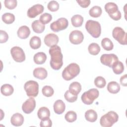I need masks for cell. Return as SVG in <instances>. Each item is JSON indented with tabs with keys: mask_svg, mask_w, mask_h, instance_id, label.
<instances>
[{
	"mask_svg": "<svg viewBox=\"0 0 127 127\" xmlns=\"http://www.w3.org/2000/svg\"><path fill=\"white\" fill-rule=\"evenodd\" d=\"M17 1L16 0H5L4 4L5 6L9 9H13L17 6Z\"/></svg>",
	"mask_w": 127,
	"mask_h": 127,
	"instance_id": "cell-40",
	"label": "cell"
},
{
	"mask_svg": "<svg viewBox=\"0 0 127 127\" xmlns=\"http://www.w3.org/2000/svg\"><path fill=\"white\" fill-rule=\"evenodd\" d=\"M47 60V56L43 52H38L34 55L33 60L35 64H44Z\"/></svg>",
	"mask_w": 127,
	"mask_h": 127,
	"instance_id": "cell-21",
	"label": "cell"
},
{
	"mask_svg": "<svg viewBox=\"0 0 127 127\" xmlns=\"http://www.w3.org/2000/svg\"><path fill=\"white\" fill-rule=\"evenodd\" d=\"M31 27L33 31L37 33H42L45 29V25L41 23L39 20L34 21L32 23Z\"/></svg>",
	"mask_w": 127,
	"mask_h": 127,
	"instance_id": "cell-20",
	"label": "cell"
},
{
	"mask_svg": "<svg viewBox=\"0 0 127 127\" xmlns=\"http://www.w3.org/2000/svg\"><path fill=\"white\" fill-rule=\"evenodd\" d=\"M87 31L94 38H98L101 33V25L99 22L92 20H88L85 24Z\"/></svg>",
	"mask_w": 127,
	"mask_h": 127,
	"instance_id": "cell-4",
	"label": "cell"
},
{
	"mask_svg": "<svg viewBox=\"0 0 127 127\" xmlns=\"http://www.w3.org/2000/svg\"><path fill=\"white\" fill-rule=\"evenodd\" d=\"M94 84L95 86L99 88H104L106 84V81L105 79L102 76H97L94 79Z\"/></svg>",
	"mask_w": 127,
	"mask_h": 127,
	"instance_id": "cell-35",
	"label": "cell"
},
{
	"mask_svg": "<svg viewBox=\"0 0 127 127\" xmlns=\"http://www.w3.org/2000/svg\"><path fill=\"white\" fill-rule=\"evenodd\" d=\"M52 19V16L51 14L48 13H44L42 14L39 20L43 24H46L49 23Z\"/></svg>",
	"mask_w": 127,
	"mask_h": 127,
	"instance_id": "cell-38",
	"label": "cell"
},
{
	"mask_svg": "<svg viewBox=\"0 0 127 127\" xmlns=\"http://www.w3.org/2000/svg\"><path fill=\"white\" fill-rule=\"evenodd\" d=\"M68 25V22L67 19L64 17H61L52 22L50 25V28L54 32H58L65 29Z\"/></svg>",
	"mask_w": 127,
	"mask_h": 127,
	"instance_id": "cell-9",
	"label": "cell"
},
{
	"mask_svg": "<svg viewBox=\"0 0 127 127\" xmlns=\"http://www.w3.org/2000/svg\"><path fill=\"white\" fill-rule=\"evenodd\" d=\"M29 45L31 48L33 49L36 50L39 49L41 45V39L38 36L32 37L29 42Z\"/></svg>",
	"mask_w": 127,
	"mask_h": 127,
	"instance_id": "cell-28",
	"label": "cell"
},
{
	"mask_svg": "<svg viewBox=\"0 0 127 127\" xmlns=\"http://www.w3.org/2000/svg\"><path fill=\"white\" fill-rule=\"evenodd\" d=\"M68 90L72 94L77 95L81 90V85L78 82H73L69 85Z\"/></svg>",
	"mask_w": 127,
	"mask_h": 127,
	"instance_id": "cell-25",
	"label": "cell"
},
{
	"mask_svg": "<svg viewBox=\"0 0 127 127\" xmlns=\"http://www.w3.org/2000/svg\"><path fill=\"white\" fill-rule=\"evenodd\" d=\"M114 72L116 74H121L124 70V65L121 61H117L112 66Z\"/></svg>",
	"mask_w": 127,
	"mask_h": 127,
	"instance_id": "cell-30",
	"label": "cell"
},
{
	"mask_svg": "<svg viewBox=\"0 0 127 127\" xmlns=\"http://www.w3.org/2000/svg\"><path fill=\"white\" fill-rule=\"evenodd\" d=\"M127 74H125L123 76H121L120 78V82L122 85L124 86H126L127 85Z\"/></svg>",
	"mask_w": 127,
	"mask_h": 127,
	"instance_id": "cell-44",
	"label": "cell"
},
{
	"mask_svg": "<svg viewBox=\"0 0 127 127\" xmlns=\"http://www.w3.org/2000/svg\"><path fill=\"white\" fill-rule=\"evenodd\" d=\"M108 91L112 94H116L120 90V85L116 81H111L107 85Z\"/></svg>",
	"mask_w": 127,
	"mask_h": 127,
	"instance_id": "cell-22",
	"label": "cell"
},
{
	"mask_svg": "<svg viewBox=\"0 0 127 127\" xmlns=\"http://www.w3.org/2000/svg\"><path fill=\"white\" fill-rule=\"evenodd\" d=\"M40 126L41 127H51L52 126V121L49 118L42 120L40 122Z\"/></svg>",
	"mask_w": 127,
	"mask_h": 127,
	"instance_id": "cell-41",
	"label": "cell"
},
{
	"mask_svg": "<svg viewBox=\"0 0 127 127\" xmlns=\"http://www.w3.org/2000/svg\"><path fill=\"white\" fill-rule=\"evenodd\" d=\"M42 92L44 96L48 97L52 96L54 93L53 88L51 86L48 85L44 86L42 89Z\"/></svg>",
	"mask_w": 127,
	"mask_h": 127,
	"instance_id": "cell-36",
	"label": "cell"
},
{
	"mask_svg": "<svg viewBox=\"0 0 127 127\" xmlns=\"http://www.w3.org/2000/svg\"><path fill=\"white\" fill-rule=\"evenodd\" d=\"M72 25L75 27H79L82 26L83 22V17L79 14L73 15L71 18Z\"/></svg>",
	"mask_w": 127,
	"mask_h": 127,
	"instance_id": "cell-27",
	"label": "cell"
},
{
	"mask_svg": "<svg viewBox=\"0 0 127 127\" xmlns=\"http://www.w3.org/2000/svg\"><path fill=\"white\" fill-rule=\"evenodd\" d=\"M0 43H3L6 42L8 39V35L7 33L4 31L0 30Z\"/></svg>",
	"mask_w": 127,
	"mask_h": 127,
	"instance_id": "cell-42",
	"label": "cell"
},
{
	"mask_svg": "<svg viewBox=\"0 0 127 127\" xmlns=\"http://www.w3.org/2000/svg\"><path fill=\"white\" fill-rule=\"evenodd\" d=\"M84 36L82 32L79 30H73L69 35V40L71 44L78 45L81 43L83 40Z\"/></svg>",
	"mask_w": 127,
	"mask_h": 127,
	"instance_id": "cell-12",
	"label": "cell"
},
{
	"mask_svg": "<svg viewBox=\"0 0 127 127\" xmlns=\"http://www.w3.org/2000/svg\"><path fill=\"white\" fill-rule=\"evenodd\" d=\"M53 107L55 113L59 115L63 113L65 109V104L62 100H57L54 103Z\"/></svg>",
	"mask_w": 127,
	"mask_h": 127,
	"instance_id": "cell-19",
	"label": "cell"
},
{
	"mask_svg": "<svg viewBox=\"0 0 127 127\" xmlns=\"http://www.w3.org/2000/svg\"><path fill=\"white\" fill-rule=\"evenodd\" d=\"M58 36L54 33H50L46 35L44 38V43L48 47H52L57 45L59 42Z\"/></svg>",
	"mask_w": 127,
	"mask_h": 127,
	"instance_id": "cell-15",
	"label": "cell"
},
{
	"mask_svg": "<svg viewBox=\"0 0 127 127\" xmlns=\"http://www.w3.org/2000/svg\"><path fill=\"white\" fill-rule=\"evenodd\" d=\"M64 97L65 99L68 102L73 103L76 101L77 99V95L72 94L69 90L66 91L64 93Z\"/></svg>",
	"mask_w": 127,
	"mask_h": 127,
	"instance_id": "cell-37",
	"label": "cell"
},
{
	"mask_svg": "<svg viewBox=\"0 0 127 127\" xmlns=\"http://www.w3.org/2000/svg\"><path fill=\"white\" fill-rule=\"evenodd\" d=\"M37 115L40 120H44L50 117V111L48 108L46 107H42L38 110Z\"/></svg>",
	"mask_w": 127,
	"mask_h": 127,
	"instance_id": "cell-23",
	"label": "cell"
},
{
	"mask_svg": "<svg viewBox=\"0 0 127 127\" xmlns=\"http://www.w3.org/2000/svg\"><path fill=\"white\" fill-rule=\"evenodd\" d=\"M49 52L51 55L50 64L51 67L55 70L60 69L63 64V55L61 48L57 45H55L50 48Z\"/></svg>",
	"mask_w": 127,
	"mask_h": 127,
	"instance_id": "cell-1",
	"label": "cell"
},
{
	"mask_svg": "<svg viewBox=\"0 0 127 127\" xmlns=\"http://www.w3.org/2000/svg\"><path fill=\"white\" fill-rule=\"evenodd\" d=\"M105 9L113 20L117 21L121 18V13L118 9V5L115 3L112 2L107 3L105 5Z\"/></svg>",
	"mask_w": 127,
	"mask_h": 127,
	"instance_id": "cell-5",
	"label": "cell"
},
{
	"mask_svg": "<svg viewBox=\"0 0 127 127\" xmlns=\"http://www.w3.org/2000/svg\"><path fill=\"white\" fill-rule=\"evenodd\" d=\"M30 34V30L29 28L26 25H23L20 27L17 32L18 37L22 39L27 38L29 37Z\"/></svg>",
	"mask_w": 127,
	"mask_h": 127,
	"instance_id": "cell-18",
	"label": "cell"
},
{
	"mask_svg": "<svg viewBox=\"0 0 127 127\" xmlns=\"http://www.w3.org/2000/svg\"><path fill=\"white\" fill-rule=\"evenodd\" d=\"M64 118L69 123L74 122L77 119L76 113L73 111H69L65 114Z\"/></svg>",
	"mask_w": 127,
	"mask_h": 127,
	"instance_id": "cell-34",
	"label": "cell"
},
{
	"mask_svg": "<svg viewBox=\"0 0 127 127\" xmlns=\"http://www.w3.org/2000/svg\"><path fill=\"white\" fill-rule=\"evenodd\" d=\"M118 115L114 111H109L102 116L100 120V124L103 127H111L118 122Z\"/></svg>",
	"mask_w": 127,
	"mask_h": 127,
	"instance_id": "cell-3",
	"label": "cell"
},
{
	"mask_svg": "<svg viewBox=\"0 0 127 127\" xmlns=\"http://www.w3.org/2000/svg\"><path fill=\"white\" fill-rule=\"evenodd\" d=\"M1 18L2 21L7 24H11L15 20L14 15L9 12H6L2 14Z\"/></svg>",
	"mask_w": 127,
	"mask_h": 127,
	"instance_id": "cell-32",
	"label": "cell"
},
{
	"mask_svg": "<svg viewBox=\"0 0 127 127\" xmlns=\"http://www.w3.org/2000/svg\"><path fill=\"white\" fill-rule=\"evenodd\" d=\"M118 61V57L114 54H103L100 57L101 63L109 67H112L113 65Z\"/></svg>",
	"mask_w": 127,
	"mask_h": 127,
	"instance_id": "cell-11",
	"label": "cell"
},
{
	"mask_svg": "<svg viewBox=\"0 0 127 127\" xmlns=\"http://www.w3.org/2000/svg\"><path fill=\"white\" fill-rule=\"evenodd\" d=\"M77 2L83 8H86L88 7L90 4V0H77Z\"/></svg>",
	"mask_w": 127,
	"mask_h": 127,
	"instance_id": "cell-43",
	"label": "cell"
},
{
	"mask_svg": "<svg viewBox=\"0 0 127 127\" xmlns=\"http://www.w3.org/2000/svg\"><path fill=\"white\" fill-rule=\"evenodd\" d=\"M99 95V92L98 89L92 88L84 92L81 97L82 102L86 105L92 104L94 101L96 99Z\"/></svg>",
	"mask_w": 127,
	"mask_h": 127,
	"instance_id": "cell-6",
	"label": "cell"
},
{
	"mask_svg": "<svg viewBox=\"0 0 127 127\" xmlns=\"http://www.w3.org/2000/svg\"><path fill=\"white\" fill-rule=\"evenodd\" d=\"M100 47L99 45L96 43H92L90 44L88 47L89 53L92 55H97L100 51Z\"/></svg>",
	"mask_w": 127,
	"mask_h": 127,
	"instance_id": "cell-33",
	"label": "cell"
},
{
	"mask_svg": "<svg viewBox=\"0 0 127 127\" xmlns=\"http://www.w3.org/2000/svg\"><path fill=\"white\" fill-rule=\"evenodd\" d=\"M24 90L27 95L30 97H36L39 93V84L37 81L29 80L24 84Z\"/></svg>",
	"mask_w": 127,
	"mask_h": 127,
	"instance_id": "cell-7",
	"label": "cell"
},
{
	"mask_svg": "<svg viewBox=\"0 0 127 127\" xmlns=\"http://www.w3.org/2000/svg\"><path fill=\"white\" fill-rule=\"evenodd\" d=\"M10 53L13 59L16 62L21 63L25 60V55L22 48L14 46L10 50Z\"/></svg>",
	"mask_w": 127,
	"mask_h": 127,
	"instance_id": "cell-10",
	"label": "cell"
},
{
	"mask_svg": "<svg viewBox=\"0 0 127 127\" xmlns=\"http://www.w3.org/2000/svg\"><path fill=\"white\" fill-rule=\"evenodd\" d=\"M47 7L48 9L51 11H57L59 8V4L57 1L52 0L48 3Z\"/></svg>",
	"mask_w": 127,
	"mask_h": 127,
	"instance_id": "cell-39",
	"label": "cell"
},
{
	"mask_svg": "<svg viewBox=\"0 0 127 127\" xmlns=\"http://www.w3.org/2000/svg\"><path fill=\"white\" fill-rule=\"evenodd\" d=\"M36 107V101L33 97H30L25 101L22 104V109L25 114L32 112Z\"/></svg>",
	"mask_w": 127,
	"mask_h": 127,
	"instance_id": "cell-13",
	"label": "cell"
},
{
	"mask_svg": "<svg viewBox=\"0 0 127 127\" xmlns=\"http://www.w3.org/2000/svg\"><path fill=\"white\" fill-rule=\"evenodd\" d=\"M44 9V6L40 4H36L30 7L27 11V16L29 18H34L42 13Z\"/></svg>",
	"mask_w": 127,
	"mask_h": 127,
	"instance_id": "cell-14",
	"label": "cell"
},
{
	"mask_svg": "<svg viewBox=\"0 0 127 127\" xmlns=\"http://www.w3.org/2000/svg\"><path fill=\"white\" fill-rule=\"evenodd\" d=\"M102 12V8L100 6L95 5L93 6L90 9L89 11V15L93 17H99Z\"/></svg>",
	"mask_w": 127,
	"mask_h": 127,
	"instance_id": "cell-31",
	"label": "cell"
},
{
	"mask_svg": "<svg viewBox=\"0 0 127 127\" xmlns=\"http://www.w3.org/2000/svg\"><path fill=\"white\" fill-rule=\"evenodd\" d=\"M113 38L120 44L127 45V33L124 30L120 27H116L112 32Z\"/></svg>",
	"mask_w": 127,
	"mask_h": 127,
	"instance_id": "cell-8",
	"label": "cell"
},
{
	"mask_svg": "<svg viewBox=\"0 0 127 127\" xmlns=\"http://www.w3.org/2000/svg\"><path fill=\"white\" fill-rule=\"evenodd\" d=\"M33 74L35 77L41 80L45 79L48 75L47 70L42 67H39L35 68L33 70Z\"/></svg>",
	"mask_w": 127,
	"mask_h": 127,
	"instance_id": "cell-16",
	"label": "cell"
},
{
	"mask_svg": "<svg viewBox=\"0 0 127 127\" xmlns=\"http://www.w3.org/2000/svg\"><path fill=\"white\" fill-rule=\"evenodd\" d=\"M0 91L1 94L4 96H8L13 93L14 89L12 86L10 84H4L1 86Z\"/></svg>",
	"mask_w": 127,
	"mask_h": 127,
	"instance_id": "cell-26",
	"label": "cell"
},
{
	"mask_svg": "<svg viewBox=\"0 0 127 127\" xmlns=\"http://www.w3.org/2000/svg\"><path fill=\"white\" fill-rule=\"evenodd\" d=\"M97 114L94 110L90 109L87 110L85 113V119L90 122L94 123L97 119Z\"/></svg>",
	"mask_w": 127,
	"mask_h": 127,
	"instance_id": "cell-24",
	"label": "cell"
},
{
	"mask_svg": "<svg viewBox=\"0 0 127 127\" xmlns=\"http://www.w3.org/2000/svg\"><path fill=\"white\" fill-rule=\"evenodd\" d=\"M101 45L104 50L108 51L112 50L114 48L113 42L108 38H104L102 40Z\"/></svg>",
	"mask_w": 127,
	"mask_h": 127,
	"instance_id": "cell-29",
	"label": "cell"
},
{
	"mask_svg": "<svg viewBox=\"0 0 127 127\" xmlns=\"http://www.w3.org/2000/svg\"><path fill=\"white\" fill-rule=\"evenodd\" d=\"M80 72L79 66L76 63H71L63 70L62 77L65 80L69 81L75 77Z\"/></svg>",
	"mask_w": 127,
	"mask_h": 127,
	"instance_id": "cell-2",
	"label": "cell"
},
{
	"mask_svg": "<svg viewBox=\"0 0 127 127\" xmlns=\"http://www.w3.org/2000/svg\"><path fill=\"white\" fill-rule=\"evenodd\" d=\"M10 122L11 124L14 126H20L24 122V117L20 113H15L11 117Z\"/></svg>",
	"mask_w": 127,
	"mask_h": 127,
	"instance_id": "cell-17",
	"label": "cell"
}]
</instances>
